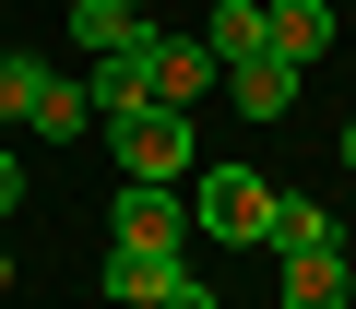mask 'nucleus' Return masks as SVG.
Returning a JSON list of instances; mask_svg holds the SVG:
<instances>
[{"label": "nucleus", "mask_w": 356, "mask_h": 309, "mask_svg": "<svg viewBox=\"0 0 356 309\" xmlns=\"http://www.w3.org/2000/svg\"><path fill=\"white\" fill-rule=\"evenodd\" d=\"M273 203H285V191H273L261 167H226V154H214L202 191H191V226L226 238V250H261V238H273Z\"/></svg>", "instance_id": "nucleus-1"}, {"label": "nucleus", "mask_w": 356, "mask_h": 309, "mask_svg": "<svg viewBox=\"0 0 356 309\" xmlns=\"http://www.w3.org/2000/svg\"><path fill=\"white\" fill-rule=\"evenodd\" d=\"M107 143H119V167H131L143 191H178V179L202 167V143H191V119H178V107H143V119H119Z\"/></svg>", "instance_id": "nucleus-2"}, {"label": "nucleus", "mask_w": 356, "mask_h": 309, "mask_svg": "<svg viewBox=\"0 0 356 309\" xmlns=\"http://www.w3.org/2000/svg\"><path fill=\"white\" fill-rule=\"evenodd\" d=\"M226 60L202 48V36H143V84H154V107H178V119H191L202 107V84H214Z\"/></svg>", "instance_id": "nucleus-3"}, {"label": "nucleus", "mask_w": 356, "mask_h": 309, "mask_svg": "<svg viewBox=\"0 0 356 309\" xmlns=\"http://www.w3.org/2000/svg\"><path fill=\"white\" fill-rule=\"evenodd\" d=\"M107 226H119V250H191V203H178V191H143V179L119 191Z\"/></svg>", "instance_id": "nucleus-4"}, {"label": "nucleus", "mask_w": 356, "mask_h": 309, "mask_svg": "<svg viewBox=\"0 0 356 309\" xmlns=\"http://www.w3.org/2000/svg\"><path fill=\"white\" fill-rule=\"evenodd\" d=\"M178 285H191L178 250H107V297H119V309H154V297H178Z\"/></svg>", "instance_id": "nucleus-5"}, {"label": "nucleus", "mask_w": 356, "mask_h": 309, "mask_svg": "<svg viewBox=\"0 0 356 309\" xmlns=\"http://www.w3.org/2000/svg\"><path fill=\"white\" fill-rule=\"evenodd\" d=\"M226 95H238V119L261 131V119H285V107H297V60H273V48H261V60H238V72H226Z\"/></svg>", "instance_id": "nucleus-6"}, {"label": "nucleus", "mask_w": 356, "mask_h": 309, "mask_svg": "<svg viewBox=\"0 0 356 309\" xmlns=\"http://www.w3.org/2000/svg\"><path fill=\"white\" fill-rule=\"evenodd\" d=\"M202 48L238 72V60H261L273 48V0H214V24H202Z\"/></svg>", "instance_id": "nucleus-7"}, {"label": "nucleus", "mask_w": 356, "mask_h": 309, "mask_svg": "<svg viewBox=\"0 0 356 309\" xmlns=\"http://www.w3.org/2000/svg\"><path fill=\"white\" fill-rule=\"evenodd\" d=\"M143 36H154V24L119 13V0H72V48H83V60H131Z\"/></svg>", "instance_id": "nucleus-8"}, {"label": "nucleus", "mask_w": 356, "mask_h": 309, "mask_svg": "<svg viewBox=\"0 0 356 309\" xmlns=\"http://www.w3.org/2000/svg\"><path fill=\"white\" fill-rule=\"evenodd\" d=\"M83 95H95V131L143 119V107H154V84H143V48H131V60H95V72H83Z\"/></svg>", "instance_id": "nucleus-9"}, {"label": "nucleus", "mask_w": 356, "mask_h": 309, "mask_svg": "<svg viewBox=\"0 0 356 309\" xmlns=\"http://www.w3.org/2000/svg\"><path fill=\"white\" fill-rule=\"evenodd\" d=\"M344 297H356L344 250H297V262H285V309H344Z\"/></svg>", "instance_id": "nucleus-10"}, {"label": "nucleus", "mask_w": 356, "mask_h": 309, "mask_svg": "<svg viewBox=\"0 0 356 309\" xmlns=\"http://www.w3.org/2000/svg\"><path fill=\"white\" fill-rule=\"evenodd\" d=\"M332 48V0H273V60H321Z\"/></svg>", "instance_id": "nucleus-11"}, {"label": "nucleus", "mask_w": 356, "mask_h": 309, "mask_svg": "<svg viewBox=\"0 0 356 309\" xmlns=\"http://www.w3.org/2000/svg\"><path fill=\"white\" fill-rule=\"evenodd\" d=\"M24 131H48V143H72V131H95V95L72 84V72H48V95H36V119Z\"/></svg>", "instance_id": "nucleus-12"}, {"label": "nucleus", "mask_w": 356, "mask_h": 309, "mask_svg": "<svg viewBox=\"0 0 356 309\" xmlns=\"http://www.w3.org/2000/svg\"><path fill=\"white\" fill-rule=\"evenodd\" d=\"M36 95H48V60L0 48V131H13V119H36Z\"/></svg>", "instance_id": "nucleus-13"}, {"label": "nucleus", "mask_w": 356, "mask_h": 309, "mask_svg": "<svg viewBox=\"0 0 356 309\" xmlns=\"http://www.w3.org/2000/svg\"><path fill=\"white\" fill-rule=\"evenodd\" d=\"M273 250L297 262V250H344V238H332V214H321V203H273Z\"/></svg>", "instance_id": "nucleus-14"}, {"label": "nucleus", "mask_w": 356, "mask_h": 309, "mask_svg": "<svg viewBox=\"0 0 356 309\" xmlns=\"http://www.w3.org/2000/svg\"><path fill=\"white\" fill-rule=\"evenodd\" d=\"M24 203V154H0V214H13Z\"/></svg>", "instance_id": "nucleus-15"}, {"label": "nucleus", "mask_w": 356, "mask_h": 309, "mask_svg": "<svg viewBox=\"0 0 356 309\" xmlns=\"http://www.w3.org/2000/svg\"><path fill=\"white\" fill-rule=\"evenodd\" d=\"M154 309H214V285H202V274H191V285H178V297H154Z\"/></svg>", "instance_id": "nucleus-16"}, {"label": "nucleus", "mask_w": 356, "mask_h": 309, "mask_svg": "<svg viewBox=\"0 0 356 309\" xmlns=\"http://www.w3.org/2000/svg\"><path fill=\"white\" fill-rule=\"evenodd\" d=\"M0 297H13V250H0Z\"/></svg>", "instance_id": "nucleus-17"}, {"label": "nucleus", "mask_w": 356, "mask_h": 309, "mask_svg": "<svg viewBox=\"0 0 356 309\" xmlns=\"http://www.w3.org/2000/svg\"><path fill=\"white\" fill-rule=\"evenodd\" d=\"M344 167H356V119H344Z\"/></svg>", "instance_id": "nucleus-18"}, {"label": "nucleus", "mask_w": 356, "mask_h": 309, "mask_svg": "<svg viewBox=\"0 0 356 309\" xmlns=\"http://www.w3.org/2000/svg\"><path fill=\"white\" fill-rule=\"evenodd\" d=\"M119 13H154V0H119Z\"/></svg>", "instance_id": "nucleus-19"}]
</instances>
